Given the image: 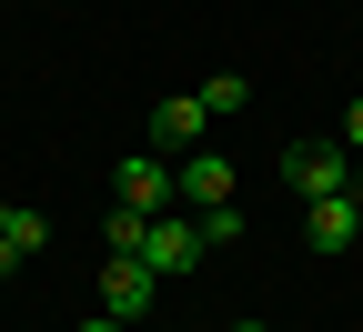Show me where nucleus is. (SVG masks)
<instances>
[{
	"label": "nucleus",
	"instance_id": "9d476101",
	"mask_svg": "<svg viewBox=\"0 0 363 332\" xmlns=\"http://www.w3.org/2000/svg\"><path fill=\"white\" fill-rule=\"evenodd\" d=\"M242 101H252V81H242V71H212V81H202V111H212V121H222V111H242Z\"/></svg>",
	"mask_w": 363,
	"mask_h": 332
},
{
	"label": "nucleus",
	"instance_id": "ddd939ff",
	"mask_svg": "<svg viewBox=\"0 0 363 332\" xmlns=\"http://www.w3.org/2000/svg\"><path fill=\"white\" fill-rule=\"evenodd\" d=\"M81 332H131V322H111V312H91V322H81Z\"/></svg>",
	"mask_w": 363,
	"mask_h": 332
},
{
	"label": "nucleus",
	"instance_id": "4468645a",
	"mask_svg": "<svg viewBox=\"0 0 363 332\" xmlns=\"http://www.w3.org/2000/svg\"><path fill=\"white\" fill-rule=\"evenodd\" d=\"M233 332H262V322H233Z\"/></svg>",
	"mask_w": 363,
	"mask_h": 332
},
{
	"label": "nucleus",
	"instance_id": "9b49d317",
	"mask_svg": "<svg viewBox=\"0 0 363 332\" xmlns=\"http://www.w3.org/2000/svg\"><path fill=\"white\" fill-rule=\"evenodd\" d=\"M192 222H202V242H212V252H222V242H242V212H233V202H212V212H192Z\"/></svg>",
	"mask_w": 363,
	"mask_h": 332
},
{
	"label": "nucleus",
	"instance_id": "20e7f679",
	"mask_svg": "<svg viewBox=\"0 0 363 332\" xmlns=\"http://www.w3.org/2000/svg\"><path fill=\"white\" fill-rule=\"evenodd\" d=\"M202 252H212V242H202V222H192V212H162V222H152V242H142V272L182 282V272L202 262Z\"/></svg>",
	"mask_w": 363,
	"mask_h": 332
},
{
	"label": "nucleus",
	"instance_id": "423d86ee",
	"mask_svg": "<svg viewBox=\"0 0 363 332\" xmlns=\"http://www.w3.org/2000/svg\"><path fill=\"white\" fill-rule=\"evenodd\" d=\"M303 242H313V252H353V242H363V202H353V192L303 202Z\"/></svg>",
	"mask_w": 363,
	"mask_h": 332
},
{
	"label": "nucleus",
	"instance_id": "6e6552de",
	"mask_svg": "<svg viewBox=\"0 0 363 332\" xmlns=\"http://www.w3.org/2000/svg\"><path fill=\"white\" fill-rule=\"evenodd\" d=\"M142 242H152V212L111 202V212H101V262H142Z\"/></svg>",
	"mask_w": 363,
	"mask_h": 332
},
{
	"label": "nucleus",
	"instance_id": "f257e3e1",
	"mask_svg": "<svg viewBox=\"0 0 363 332\" xmlns=\"http://www.w3.org/2000/svg\"><path fill=\"white\" fill-rule=\"evenodd\" d=\"M111 181H121L111 202H131V212H152V222H162V212H182V171H172L162 151H131V161H121Z\"/></svg>",
	"mask_w": 363,
	"mask_h": 332
},
{
	"label": "nucleus",
	"instance_id": "f03ea898",
	"mask_svg": "<svg viewBox=\"0 0 363 332\" xmlns=\"http://www.w3.org/2000/svg\"><path fill=\"white\" fill-rule=\"evenodd\" d=\"M343 171H353V161H343V141H293V151H283V181H293L303 202H333V192H353Z\"/></svg>",
	"mask_w": 363,
	"mask_h": 332
},
{
	"label": "nucleus",
	"instance_id": "f8f14e48",
	"mask_svg": "<svg viewBox=\"0 0 363 332\" xmlns=\"http://www.w3.org/2000/svg\"><path fill=\"white\" fill-rule=\"evenodd\" d=\"M343 151H363V101H353V111H343Z\"/></svg>",
	"mask_w": 363,
	"mask_h": 332
},
{
	"label": "nucleus",
	"instance_id": "7ed1b4c3",
	"mask_svg": "<svg viewBox=\"0 0 363 332\" xmlns=\"http://www.w3.org/2000/svg\"><path fill=\"white\" fill-rule=\"evenodd\" d=\"M101 312L142 332V322L162 312V272H142V262H101Z\"/></svg>",
	"mask_w": 363,
	"mask_h": 332
},
{
	"label": "nucleus",
	"instance_id": "39448f33",
	"mask_svg": "<svg viewBox=\"0 0 363 332\" xmlns=\"http://www.w3.org/2000/svg\"><path fill=\"white\" fill-rule=\"evenodd\" d=\"M202 131H212L202 91H182V101H162V111H152V151H162V161H192V151H202Z\"/></svg>",
	"mask_w": 363,
	"mask_h": 332
},
{
	"label": "nucleus",
	"instance_id": "1a4fd4ad",
	"mask_svg": "<svg viewBox=\"0 0 363 332\" xmlns=\"http://www.w3.org/2000/svg\"><path fill=\"white\" fill-rule=\"evenodd\" d=\"M40 242H51V222H40V212H11V222H0V282H11Z\"/></svg>",
	"mask_w": 363,
	"mask_h": 332
},
{
	"label": "nucleus",
	"instance_id": "0eeeda50",
	"mask_svg": "<svg viewBox=\"0 0 363 332\" xmlns=\"http://www.w3.org/2000/svg\"><path fill=\"white\" fill-rule=\"evenodd\" d=\"M212 202H233V161L202 141V151L182 161V212H212Z\"/></svg>",
	"mask_w": 363,
	"mask_h": 332
},
{
	"label": "nucleus",
	"instance_id": "2eb2a0df",
	"mask_svg": "<svg viewBox=\"0 0 363 332\" xmlns=\"http://www.w3.org/2000/svg\"><path fill=\"white\" fill-rule=\"evenodd\" d=\"M0 222H11V202H0Z\"/></svg>",
	"mask_w": 363,
	"mask_h": 332
}]
</instances>
